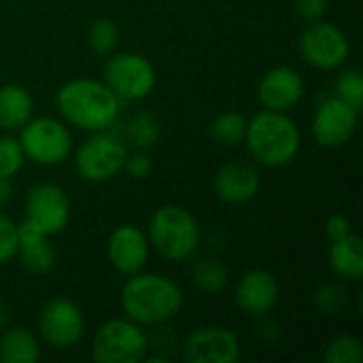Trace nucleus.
<instances>
[{"instance_id": "obj_1", "label": "nucleus", "mask_w": 363, "mask_h": 363, "mask_svg": "<svg viewBox=\"0 0 363 363\" xmlns=\"http://www.w3.org/2000/svg\"><path fill=\"white\" fill-rule=\"evenodd\" d=\"M62 117L87 132H104L119 117V98L106 83L94 79H74L62 85L55 96Z\"/></svg>"}, {"instance_id": "obj_2", "label": "nucleus", "mask_w": 363, "mask_h": 363, "mask_svg": "<svg viewBox=\"0 0 363 363\" xmlns=\"http://www.w3.org/2000/svg\"><path fill=\"white\" fill-rule=\"evenodd\" d=\"M183 306L181 287L160 274H132L121 291V308L138 325H162L179 315Z\"/></svg>"}, {"instance_id": "obj_3", "label": "nucleus", "mask_w": 363, "mask_h": 363, "mask_svg": "<svg viewBox=\"0 0 363 363\" xmlns=\"http://www.w3.org/2000/svg\"><path fill=\"white\" fill-rule=\"evenodd\" d=\"M251 157L268 168H283L291 164L300 151V130L291 117L281 111H262L247 119L245 132Z\"/></svg>"}, {"instance_id": "obj_4", "label": "nucleus", "mask_w": 363, "mask_h": 363, "mask_svg": "<svg viewBox=\"0 0 363 363\" xmlns=\"http://www.w3.org/2000/svg\"><path fill=\"white\" fill-rule=\"evenodd\" d=\"M149 242L164 259L185 262L200 247L198 221L183 206H160L149 223Z\"/></svg>"}, {"instance_id": "obj_5", "label": "nucleus", "mask_w": 363, "mask_h": 363, "mask_svg": "<svg viewBox=\"0 0 363 363\" xmlns=\"http://www.w3.org/2000/svg\"><path fill=\"white\" fill-rule=\"evenodd\" d=\"M149 340L132 319H111L94 336L91 357L98 363H138L147 357Z\"/></svg>"}, {"instance_id": "obj_6", "label": "nucleus", "mask_w": 363, "mask_h": 363, "mask_svg": "<svg viewBox=\"0 0 363 363\" xmlns=\"http://www.w3.org/2000/svg\"><path fill=\"white\" fill-rule=\"evenodd\" d=\"M19 145L23 155L40 166L62 164L72 151V138L68 128L53 117L28 119L21 125Z\"/></svg>"}, {"instance_id": "obj_7", "label": "nucleus", "mask_w": 363, "mask_h": 363, "mask_svg": "<svg viewBox=\"0 0 363 363\" xmlns=\"http://www.w3.org/2000/svg\"><path fill=\"white\" fill-rule=\"evenodd\" d=\"M125 157L128 151L121 138L104 130V132H96L77 149L74 166L83 181L104 183L123 170Z\"/></svg>"}, {"instance_id": "obj_8", "label": "nucleus", "mask_w": 363, "mask_h": 363, "mask_svg": "<svg viewBox=\"0 0 363 363\" xmlns=\"http://www.w3.org/2000/svg\"><path fill=\"white\" fill-rule=\"evenodd\" d=\"M104 83L119 102H134L151 94L155 87V70L138 53H117L104 66Z\"/></svg>"}, {"instance_id": "obj_9", "label": "nucleus", "mask_w": 363, "mask_h": 363, "mask_svg": "<svg viewBox=\"0 0 363 363\" xmlns=\"http://www.w3.org/2000/svg\"><path fill=\"white\" fill-rule=\"evenodd\" d=\"M304 60L319 70H334L349 60L351 43L347 34L328 21H311L300 38Z\"/></svg>"}, {"instance_id": "obj_10", "label": "nucleus", "mask_w": 363, "mask_h": 363, "mask_svg": "<svg viewBox=\"0 0 363 363\" xmlns=\"http://www.w3.org/2000/svg\"><path fill=\"white\" fill-rule=\"evenodd\" d=\"M23 221L47 236L62 232L70 221V202L64 189L53 183L34 185L26 200Z\"/></svg>"}, {"instance_id": "obj_11", "label": "nucleus", "mask_w": 363, "mask_h": 363, "mask_svg": "<svg viewBox=\"0 0 363 363\" xmlns=\"http://www.w3.org/2000/svg\"><path fill=\"white\" fill-rule=\"evenodd\" d=\"M38 328L47 345L53 349H70L83 338L85 319L74 302L66 298H53L45 304L38 317Z\"/></svg>"}, {"instance_id": "obj_12", "label": "nucleus", "mask_w": 363, "mask_h": 363, "mask_svg": "<svg viewBox=\"0 0 363 363\" xmlns=\"http://www.w3.org/2000/svg\"><path fill=\"white\" fill-rule=\"evenodd\" d=\"M357 117L359 111H355L338 96L323 100L313 119L315 140L325 149H338L347 145L357 128Z\"/></svg>"}, {"instance_id": "obj_13", "label": "nucleus", "mask_w": 363, "mask_h": 363, "mask_svg": "<svg viewBox=\"0 0 363 363\" xmlns=\"http://www.w3.org/2000/svg\"><path fill=\"white\" fill-rule=\"evenodd\" d=\"M183 355L189 363H236L240 357V342L225 328H200L187 336Z\"/></svg>"}, {"instance_id": "obj_14", "label": "nucleus", "mask_w": 363, "mask_h": 363, "mask_svg": "<svg viewBox=\"0 0 363 363\" xmlns=\"http://www.w3.org/2000/svg\"><path fill=\"white\" fill-rule=\"evenodd\" d=\"M304 96V79L289 66H277L268 70L257 83V98L268 111H281L296 106Z\"/></svg>"}, {"instance_id": "obj_15", "label": "nucleus", "mask_w": 363, "mask_h": 363, "mask_svg": "<svg viewBox=\"0 0 363 363\" xmlns=\"http://www.w3.org/2000/svg\"><path fill=\"white\" fill-rule=\"evenodd\" d=\"M106 253L115 270L121 274H136L149 259V238L136 225H119L106 245Z\"/></svg>"}, {"instance_id": "obj_16", "label": "nucleus", "mask_w": 363, "mask_h": 363, "mask_svg": "<svg viewBox=\"0 0 363 363\" xmlns=\"http://www.w3.org/2000/svg\"><path fill=\"white\" fill-rule=\"evenodd\" d=\"M259 170L249 162H228L215 174V191L228 204H245L259 191Z\"/></svg>"}, {"instance_id": "obj_17", "label": "nucleus", "mask_w": 363, "mask_h": 363, "mask_svg": "<svg viewBox=\"0 0 363 363\" xmlns=\"http://www.w3.org/2000/svg\"><path fill=\"white\" fill-rule=\"evenodd\" d=\"M279 302V283L266 270L247 272L236 285V304L251 317H264Z\"/></svg>"}, {"instance_id": "obj_18", "label": "nucleus", "mask_w": 363, "mask_h": 363, "mask_svg": "<svg viewBox=\"0 0 363 363\" xmlns=\"http://www.w3.org/2000/svg\"><path fill=\"white\" fill-rule=\"evenodd\" d=\"M17 240V257L21 266L32 274H49L55 266V249L49 242V236L34 230L30 223L21 221Z\"/></svg>"}, {"instance_id": "obj_19", "label": "nucleus", "mask_w": 363, "mask_h": 363, "mask_svg": "<svg viewBox=\"0 0 363 363\" xmlns=\"http://www.w3.org/2000/svg\"><path fill=\"white\" fill-rule=\"evenodd\" d=\"M330 264L336 274L349 281H359L363 277V242L359 236H345L334 240L330 247Z\"/></svg>"}, {"instance_id": "obj_20", "label": "nucleus", "mask_w": 363, "mask_h": 363, "mask_svg": "<svg viewBox=\"0 0 363 363\" xmlns=\"http://www.w3.org/2000/svg\"><path fill=\"white\" fill-rule=\"evenodd\" d=\"M32 115V98L30 94L15 83H6L0 87V128L2 130H19Z\"/></svg>"}, {"instance_id": "obj_21", "label": "nucleus", "mask_w": 363, "mask_h": 363, "mask_svg": "<svg viewBox=\"0 0 363 363\" xmlns=\"http://www.w3.org/2000/svg\"><path fill=\"white\" fill-rule=\"evenodd\" d=\"M40 357L38 340L23 328H11L0 336V362L36 363Z\"/></svg>"}, {"instance_id": "obj_22", "label": "nucleus", "mask_w": 363, "mask_h": 363, "mask_svg": "<svg viewBox=\"0 0 363 363\" xmlns=\"http://www.w3.org/2000/svg\"><path fill=\"white\" fill-rule=\"evenodd\" d=\"M247 119L240 113H221L208 125V136L221 147H236L245 140Z\"/></svg>"}, {"instance_id": "obj_23", "label": "nucleus", "mask_w": 363, "mask_h": 363, "mask_svg": "<svg viewBox=\"0 0 363 363\" xmlns=\"http://www.w3.org/2000/svg\"><path fill=\"white\" fill-rule=\"evenodd\" d=\"M196 287L204 294H219L228 285V268L215 257H202L191 270Z\"/></svg>"}, {"instance_id": "obj_24", "label": "nucleus", "mask_w": 363, "mask_h": 363, "mask_svg": "<svg viewBox=\"0 0 363 363\" xmlns=\"http://www.w3.org/2000/svg\"><path fill=\"white\" fill-rule=\"evenodd\" d=\"M128 134H130V140L140 147V149H149L155 145L157 136H160V123L157 119L147 113V111H138L132 115L130 123H128Z\"/></svg>"}, {"instance_id": "obj_25", "label": "nucleus", "mask_w": 363, "mask_h": 363, "mask_svg": "<svg viewBox=\"0 0 363 363\" xmlns=\"http://www.w3.org/2000/svg\"><path fill=\"white\" fill-rule=\"evenodd\" d=\"M323 359L328 363H362V342L355 336H338L328 345Z\"/></svg>"}, {"instance_id": "obj_26", "label": "nucleus", "mask_w": 363, "mask_h": 363, "mask_svg": "<svg viewBox=\"0 0 363 363\" xmlns=\"http://www.w3.org/2000/svg\"><path fill=\"white\" fill-rule=\"evenodd\" d=\"M315 304L323 315L334 317V315H340L345 311V306H349V294L338 283H325L317 289Z\"/></svg>"}, {"instance_id": "obj_27", "label": "nucleus", "mask_w": 363, "mask_h": 363, "mask_svg": "<svg viewBox=\"0 0 363 363\" xmlns=\"http://www.w3.org/2000/svg\"><path fill=\"white\" fill-rule=\"evenodd\" d=\"M117 40H119V30H117V23L113 19L100 17V19H96L91 23V28H89V47L96 53L113 51Z\"/></svg>"}, {"instance_id": "obj_28", "label": "nucleus", "mask_w": 363, "mask_h": 363, "mask_svg": "<svg viewBox=\"0 0 363 363\" xmlns=\"http://www.w3.org/2000/svg\"><path fill=\"white\" fill-rule=\"evenodd\" d=\"M336 96L351 104L355 111H362L363 104V77L359 70H347L336 81Z\"/></svg>"}, {"instance_id": "obj_29", "label": "nucleus", "mask_w": 363, "mask_h": 363, "mask_svg": "<svg viewBox=\"0 0 363 363\" xmlns=\"http://www.w3.org/2000/svg\"><path fill=\"white\" fill-rule=\"evenodd\" d=\"M23 151H21V145L19 140L15 138H0V177H15L21 166H23Z\"/></svg>"}, {"instance_id": "obj_30", "label": "nucleus", "mask_w": 363, "mask_h": 363, "mask_svg": "<svg viewBox=\"0 0 363 363\" xmlns=\"http://www.w3.org/2000/svg\"><path fill=\"white\" fill-rule=\"evenodd\" d=\"M19 228L6 215H0V264L11 262L17 255Z\"/></svg>"}, {"instance_id": "obj_31", "label": "nucleus", "mask_w": 363, "mask_h": 363, "mask_svg": "<svg viewBox=\"0 0 363 363\" xmlns=\"http://www.w3.org/2000/svg\"><path fill=\"white\" fill-rule=\"evenodd\" d=\"M330 0H294L296 13L306 21H319L328 13Z\"/></svg>"}, {"instance_id": "obj_32", "label": "nucleus", "mask_w": 363, "mask_h": 363, "mask_svg": "<svg viewBox=\"0 0 363 363\" xmlns=\"http://www.w3.org/2000/svg\"><path fill=\"white\" fill-rule=\"evenodd\" d=\"M123 168L128 170V174L132 179H147L151 174V170H153V164L145 153H136L132 157H125Z\"/></svg>"}, {"instance_id": "obj_33", "label": "nucleus", "mask_w": 363, "mask_h": 363, "mask_svg": "<svg viewBox=\"0 0 363 363\" xmlns=\"http://www.w3.org/2000/svg\"><path fill=\"white\" fill-rule=\"evenodd\" d=\"M325 234H328V238L332 242L334 240H340V238H345V236L351 234V221L345 215H334L325 223Z\"/></svg>"}, {"instance_id": "obj_34", "label": "nucleus", "mask_w": 363, "mask_h": 363, "mask_svg": "<svg viewBox=\"0 0 363 363\" xmlns=\"http://www.w3.org/2000/svg\"><path fill=\"white\" fill-rule=\"evenodd\" d=\"M13 200V183L6 177H0V206H6Z\"/></svg>"}]
</instances>
